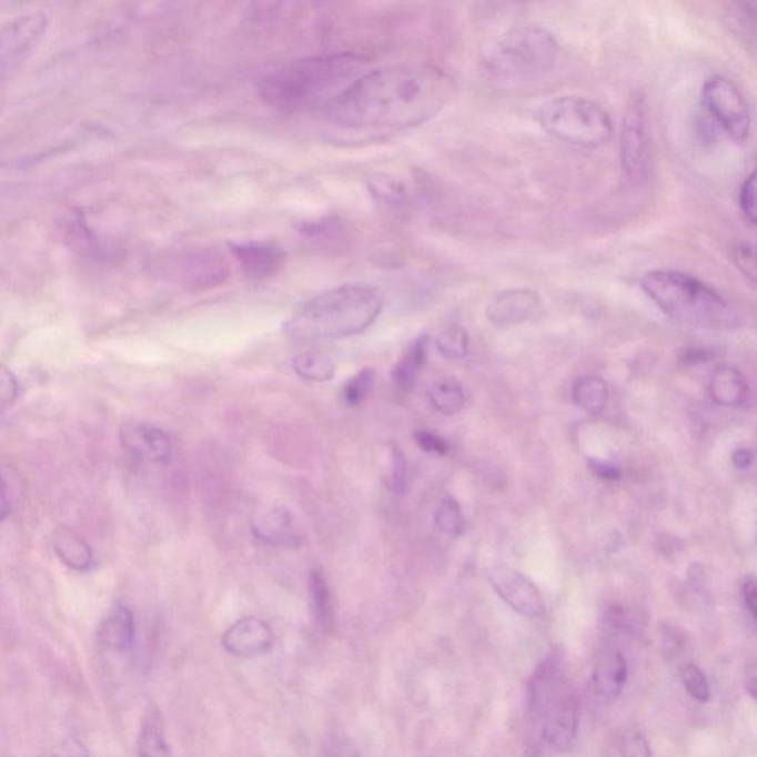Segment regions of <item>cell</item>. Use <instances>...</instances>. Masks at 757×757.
<instances>
[{
  "label": "cell",
  "instance_id": "obj_1",
  "mask_svg": "<svg viewBox=\"0 0 757 757\" xmlns=\"http://www.w3.org/2000/svg\"><path fill=\"white\" fill-rule=\"evenodd\" d=\"M454 95L456 83L440 67H382L354 80L326 114L336 127L353 131H404L434 119Z\"/></svg>",
  "mask_w": 757,
  "mask_h": 757
},
{
  "label": "cell",
  "instance_id": "obj_2",
  "mask_svg": "<svg viewBox=\"0 0 757 757\" xmlns=\"http://www.w3.org/2000/svg\"><path fill=\"white\" fill-rule=\"evenodd\" d=\"M371 60L354 52L327 53L289 62L260 82L265 104L287 114L326 110L360 75Z\"/></svg>",
  "mask_w": 757,
  "mask_h": 757
},
{
  "label": "cell",
  "instance_id": "obj_3",
  "mask_svg": "<svg viewBox=\"0 0 757 757\" xmlns=\"http://www.w3.org/2000/svg\"><path fill=\"white\" fill-rule=\"evenodd\" d=\"M383 309V296L369 284H344L313 297L284 323L293 341L341 340L367 331Z\"/></svg>",
  "mask_w": 757,
  "mask_h": 757
},
{
  "label": "cell",
  "instance_id": "obj_4",
  "mask_svg": "<svg viewBox=\"0 0 757 757\" xmlns=\"http://www.w3.org/2000/svg\"><path fill=\"white\" fill-rule=\"evenodd\" d=\"M640 289L672 320L709 331H734L745 317L718 291L678 270H653L640 279Z\"/></svg>",
  "mask_w": 757,
  "mask_h": 757
},
{
  "label": "cell",
  "instance_id": "obj_5",
  "mask_svg": "<svg viewBox=\"0 0 757 757\" xmlns=\"http://www.w3.org/2000/svg\"><path fill=\"white\" fill-rule=\"evenodd\" d=\"M559 57L555 34L541 24H521L507 30L488 52L484 69L503 84L537 82L554 71Z\"/></svg>",
  "mask_w": 757,
  "mask_h": 757
},
{
  "label": "cell",
  "instance_id": "obj_6",
  "mask_svg": "<svg viewBox=\"0 0 757 757\" xmlns=\"http://www.w3.org/2000/svg\"><path fill=\"white\" fill-rule=\"evenodd\" d=\"M528 702L547 745L556 751L569 749L578 728V697L564 678L563 654L552 653L534 672Z\"/></svg>",
  "mask_w": 757,
  "mask_h": 757
},
{
  "label": "cell",
  "instance_id": "obj_7",
  "mask_svg": "<svg viewBox=\"0 0 757 757\" xmlns=\"http://www.w3.org/2000/svg\"><path fill=\"white\" fill-rule=\"evenodd\" d=\"M543 131L582 149H600L614 138V123L598 102L578 95L554 98L537 113Z\"/></svg>",
  "mask_w": 757,
  "mask_h": 757
},
{
  "label": "cell",
  "instance_id": "obj_8",
  "mask_svg": "<svg viewBox=\"0 0 757 757\" xmlns=\"http://www.w3.org/2000/svg\"><path fill=\"white\" fill-rule=\"evenodd\" d=\"M618 154L622 171L632 184L648 180L653 163L652 124L643 93H634L627 101L618 133Z\"/></svg>",
  "mask_w": 757,
  "mask_h": 757
},
{
  "label": "cell",
  "instance_id": "obj_9",
  "mask_svg": "<svg viewBox=\"0 0 757 757\" xmlns=\"http://www.w3.org/2000/svg\"><path fill=\"white\" fill-rule=\"evenodd\" d=\"M702 100L706 113L729 138L743 144L749 140L751 113L740 88L725 75L714 74L703 83Z\"/></svg>",
  "mask_w": 757,
  "mask_h": 757
},
{
  "label": "cell",
  "instance_id": "obj_10",
  "mask_svg": "<svg viewBox=\"0 0 757 757\" xmlns=\"http://www.w3.org/2000/svg\"><path fill=\"white\" fill-rule=\"evenodd\" d=\"M48 26L44 13L31 12L0 29V79L16 70L33 52Z\"/></svg>",
  "mask_w": 757,
  "mask_h": 757
},
{
  "label": "cell",
  "instance_id": "obj_11",
  "mask_svg": "<svg viewBox=\"0 0 757 757\" xmlns=\"http://www.w3.org/2000/svg\"><path fill=\"white\" fill-rule=\"evenodd\" d=\"M488 581L496 594L521 616L537 618L545 614L546 604L541 591L518 569L496 565L489 569Z\"/></svg>",
  "mask_w": 757,
  "mask_h": 757
},
{
  "label": "cell",
  "instance_id": "obj_12",
  "mask_svg": "<svg viewBox=\"0 0 757 757\" xmlns=\"http://www.w3.org/2000/svg\"><path fill=\"white\" fill-rule=\"evenodd\" d=\"M175 274L191 291H206L221 286L229 279V264L222 253L213 249H190L175 261Z\"/></svg>",
  "mask_w": 757,
  "mask_h": 757
},
{
  "label": "cell",
  "instance_id": "obj_13",
  "mask_svg": "<svg viewBox=\"0 0 757 757\" xmlns=\"http://www.w3.org/2000/svg\"><path fill=\"white\" fill-rule=\"evenodd\" d=\"M230 249L240 270L252 282L273 279L286 265V249L271 240H243L230 243Z\"/></svg>",
  "mask_w": 757,
  "mask_h": 757
},
{
  "label": "cell",
  "instance_id": "obj_14",
  "mask_svg": "<svg viewBox=\"0 0 757 757\" xmlns=\"http://www.w3.org/2000/svg\"><path fill=\"white\" fill-rule=\"evenodd\" d=\"M120 444L124 452L147 463H164L171 457L172 443L166 432L145 422H128L120 427Z\"/></svg>",
  "mask_w": 757,
  "mask_h": 757
},
{
  "label": "cell",
  "instance_id": "obj_15",
  "mask_svg": "<svg viewBox=\"0 0 757 757\" xmlns=\"http://www.w3.org/2000/svg\"><path fill=\"white\" fill-rule=\"evenodd\" d=\"M541 296L532 289H506L489 301L487 317L498 327L515 326L532 320L541 310Z\"/></svg>",
  "mask_w": 757,
  "mask_h": 757
},
{
  "label": "cell",
  "instance_id": "obj_16",
  "mask_svg": "<svg viewBox=\"0 0 757 757\" xmlns=\"http://www.w3.org/2000/svg\"><path fill=\"white\" fill-rule=\"evenodd\" d=\"M274 639L269 623L258 617H244L225 632L222 645L233 656L251 658L269 653Z\"/></svg>",
  "mask_w": 757,
  "mask_h": 757
},
{
  "label": "cell",
  "instance_id": "obj_17",
  "mask_svg": "<svg viewBox=\"0 0 757 757\" xmlns=\"http://www.w3.org/2000/svg\"><path fill=\"white\" fill-rule=\"evenodd\" d=\"M253 534L258 541L275 547H295L300 545V533L291 512L283 506H273L262 512L253 521Z\"/></svg>",
  "mask_w": 757,
  "mask_h": 757
},
{
  "label": "cell",
  "instance_id": "obj_18",
  "mask_svg": "<svg viewBox=\"0 0 757 757\" xmlns=\"http://www.w3.org/2000/svg\"><path fill=\"white\" fill-rule=\"evenodd\" d=\"M137 626L131 609L114 605L98 627V640L102 647L113 653H127L135 643Z\"/></svg>",
  "mask_w": 757,
  "mask_h": 757
},
{
  "label": "cell",
  "instance_id": "obj_19",
  "mask_svg": "<svg viewBox=\"0 0 757 757\" xmlns=\"http://www.w3.org/2000/svg\"><path fill=\"white\" fill-rule=\"evenodd\" d=\"M592 679L599 696L616 698L629 679V667L625 656L617 649H604L595 658Z\"/></svg>",
  "mask_w": 757,
  "mask_h": 757
},
{
  "label": "cell",
  "instance_id": "obj_20",
  "mask_svg": "<svg viewBox=\"0 0 757 757\" xmlns=\"http://www.w3.org/2000/svg\"><path fill=\"white\" fill-rule=\"evenodd\" d=\"M138 757H172L171 747L164 736L162 716L154 706L145 710L140 734L137 738Z\"/></svg>",
  "mask_w": 757,
  "mask_h": 757
},
{
  "label": "cell",
  "instance_id": "obj_21",
  "mask_svg": "<svg viewBox=\"0 0 757 757\" xmlns=\"http://www.w3.org/2000/svg\"><path fill=\"white\" fill-rule=\"evenodd\" d=\"M427 344H430L427 336H418L408 345V349L401 355L398 363L395 364L394 371H392V381L401 391H410L416 385L426 364Z\"/></svg>",
  "mask_w": 757,
  "mask_h": 757
},
{
  "label": "cell",
  "instance_id": "obj_22",
  "mask_svg": "<svg viewBox=\"0 0 757 757\" xmlns=\"http://www.w3.org/2000/svg\"><path fill=\"white\" fill-rule=\"evenodd\" d=\"M711 400L724 407H740L746 401L747 382L737 369L720 367L710 378Z\"/></svg>",
  "mask_w": 757,
  "mask_h": 757
},
{
  "label": "cell",
  "instance_id": "obj_23",
  "mask_svg": "<svg viewBox=\"0 0 757 757\" xmlns=\"http://www.w3.org/2000/svg\"><path fill=\"white\" fill-rule=\"evenodd\" d=\"M53 549L61 563L75 572H88L92 567L91 546L69 528L58 529L53 537Z\"/></svg>",
  "mask_w": 757,
  "mask_h": 757
},
{
  "label": "cell",
  "instance_id": "obj_24",
  "mask_svg": "<svg viewBox=\"0 0 757 757\" xmlns=\"http://www.w3.org/2000/svg\"><path fill=\"white\" fill-rule=\"evenodd\" d=\"M293 371L309 382H327L335 376V362L323 353H302L293 359Z\"/></svg>",
  "mask_w": 757,
  "mask_h": 757
},
{
  "label": "cell",
  "instance_id": "obj_25",
  "mask_svg": "<svg viewBox=\"0 0 757 757\" xmlns=\"http://www.w3.org/2000/svg\"><path fill=\"white\" fill-rule=\"evenodd\" d=\"M574 400L578 407L591 414H599L608 403V386L598 376L581 378L574 387Z\"/></svg>",
  "mask_w": 757,
  "mask_h": 757
},
{
  "label": "cell",
  "instance_id": "obj_26",
  "mask_svg": "<svg viewBox=\"0 0 757 757\" xmlns=\"http://www.w3.org/2000/svg\"><path fill=\"white\" fill-rule=\"evenodd\" d=\"M430 400L440 413L452 416L461 412L465 405V392L454 378H443L431 386Z\"/></svg>",
  "mask_w": 757,
  "mask_h": 757
},
{
  "label": "cell",
  "instance_id": "obj_27",
  "mask_svg": "<svg viewBox=\"0 0 757 757\" xmlns=\"http://www.w3.org/2000/svg\"><path fill=\"white\" fill-rule=\"evenodd\" d=\"M309 585L315 618H317L319 625L326 629L333 622V605L326 578L317 569H313L310 574Z\"/></svg>",
  "mask_w": 757,
  "mask_h": 757
},
{
  "label": "cell",
  "instance_id": "obj_28",
  "mask_svg": "<svg viewBox=\"0 0 757 757\" xmlns=\"http://www.w3.org/2000/svg\"><path fill=\"white\" fill-rule=\"evenodd\" d=\"M375 371L372 369H363L353 378L345 383L342 390V398L350 407H359L364 401L371 396L373 387H375Z\"/></svg>",
  "mask_w": 757,
  "mask_h": 757
},
{
  "label": "cell",
  "instance_id": "obj_29",
  "mask_svg": "<svg viewBox=\"0 0 757 757\" xmlns=\"http://www.w3.org/2000/svg\"><path fill=\"white\" fill-rule=\"evenodd\" d=\"M435 524L441 532L450 536H458L463 532V514L461 506L453 498H445L435 511Z\"/></svg>",
  "mask_w": 757,
  "mask_h": 757
},
{
  "label": "cell",
  "instance_id": "obj_30",
  "mask_svg": "<svg viewBox=\"0 0 757 757\" xmlns=\"http://www.w3.org/2000/svg\"><path fill=\"white\" fill-rule=\"evenodd\" d=\"M680 678L689 696L698 703L710 702L711 688L709 680H707L705 672L696 665H685L680 670Z\"/></svg>",
  "mask_w": 757,
  "mask_h": 757
},
{
  "label": "cell",
  "instance_id": "obj_31",
  "mask_svg": "<svg viewBox=\"0 0 757 757\" xmlns=\"http://www.w3.org/2000/svg\"><path fill=\"white\" fill-rule=\"evenodd\" d=\"M436 346L440 353L447 359L461 360L467 354L466 333L458 327L447 329L436 337Z\"/></svg>",
  "mask_w": 757,
  "mask_h": 757
},
{
  "label": "cell",
  "instance_id": "obj_32",
  "mask_svg": "<svg viewBox=\"0 0 757 757\" xmlns=\"http://www.w3.org/2000/svg\"><path fill=\"white\" fill-rule=\"evenodd\" d=\"M738 204H740L741 213L745 215L747 224L755 229L756 225V173L751 171L745 178L738 193Z\"/></svg>",
  "mask_w": 757,
  "mask_h": 757
},
{
  "label": "cell",
  "instance_id": "obj_33",
  "mask_svg": "<svg viewBox=\"0 0 757 757\" xmlns=\"http://www.w3.org/2000/svg\"><path fill=\"white\" fill-rule=\"evenodd\" d=\"M20 383L11 369L0 364V416L16 404Z\"/></svg>",
  "mask_w": 757,
  "mask_h": 757
},
{
  "label": "cell",
  "instance_id": "obj_34",
  "mask_svg": "<svg viewBox=\"0 0 757 757\" xmlns=\"http://www.w3.org/2000/svg\"><path fill=\"white\" fill-rule=\"evenodd\" d=\"M731 258L737 270L754 284L756 279L755 248L749 243H737L731 249Z\"/></svg>",
  "mask_w": 757,
  "mask_h": 757
},
{
  "label": "cell",
  "instance_id": "obj_35",
  "mask_svg": "<svg viewBox=\"0 0 757 757\" xmlns=\"http://www.w3.org/2000/svg\"><path fill=\"white\" fill-rule=\"evenodd\" d=\"M622 757H653L647 738L643 733L630 731L623 737L620 746Z\"/></svg>",
  "mask_w": 757,
  "mask_h": 757
},
{
  "label": "cell",
  "instance_id": "obj_36",
  "mask_svg": "<svg viewBox=\"0 0 757 757\" xmlns=\"http://www.w3.org/2000/svg\"><path fill=\"white\" fill-rule=\"evenodd\" d=\"M733 18L738 29H741L743 34L749 36L755 40V3L737 2L733 3Z\"/></svg>",
  "mask_w": 757,
  "mask_h": 757
},
{
  "label": "cell",
  "instance_id": "obj_37",
  "mask_svg": "<svg viewBox=\"0 0 757 757\" xmlns=\"http://www.w3.org/2000/svg\"><path fill=\"white\" fill-rule=\"evenodd\" d=\"M414 440H416L418 447L427 453L443 456L448 452V444L441 436L432 434L430 431H417Z\"/></svg>",
  "mask_w": 757,
  "mask_h": 757
},
{
  "label": "cell",
  "instance_id": "obj_38",
  "mask_svg": "<svg viewBox=\"0 0 757 757\" xmlns=\"http://www.w3.org/2000/svg\"><path fill=\"white\" fill-rule=\"evenodd\" d=\"M53 757H91L87 746L75 737H67L58 745Z\"/></svg>",
  "mask_w": 757,
  "mask_h": 757
},
{
  "label": "cell",
  "instance_id": "obj_39",
  "mask_svg": "<svg viewBox=\"0 0 757 757\" xmlns=\"http://www.w3.org/2000/svg\"><path fill=\"white\" fill-rule=\"evenodd\" d=\"M756 596L755 578H747L745 585H743V600H745L746 609L754 622L756 620Z\"/></svg>",
  "mask_w": 757,
  "mask_h": 757
},
{
  "label": "cell",
  "instance_id": "obj_40",
  "mask_svg": "<svg viewBox=\"0 0 757 757\" xmlns=\"http://www.w3.org/2000/svg\"><path fill=\"white\" fill-rule=\"evenodd\" d=\"M591 470L594 471L599 478L604 480L614 481L618 480V476H620V472H618L617 467L609 465L607 462L591 461Z\"/></svg>",
  "mask_w": 757,
  "mask_h": 757
},
{
  "label": "cell",
  "instance_id": "obj_41",
  "mask_svg": "<svg viewBox=\"0 0 757 757\" xmlns=\"http://www.w3.org/2000/svg\"><path fill=\"white\" fill-rule=\"evenodd\" d=\"M9 512H11V501H9L7 484L0 476V524L8 518Z\"/></svg>",
  "mask_w": 757,
  "mask_h": 757
},
{
  "label": "cell",
  "instance_id": "obj_42",
  "mask_svg": "<svg viewBox=\"0 0 757 757\" xmlns=\"http://www.w3.org/2000/svg\"><path fill=\"white\" fill-rule=\"evenodd\" d=\"M733 462L738 470H747V467L751 466V463H754V453L747 448L737 450V452L734 453Z\"/></svg>",
  "mask_w": 757,
  "mask_h": 757
},
{
  "label": "cell",
  "instance_id": "obj_43",
  "mask_svg": "<svg viewBox=\"0 0 757 757\" xmlns=\"http://www.w3.org/2000/svg\"><path fill=\"white\" fill-rule=\"evenodd\" d=\"M745 685H746V692L749 694L751 697V700H756V666L755 663H751L749 667L746 669V678H745Z\"/></svg>",
  "mask_w": 757,
  "mask_h": 757
}]
</instances>
